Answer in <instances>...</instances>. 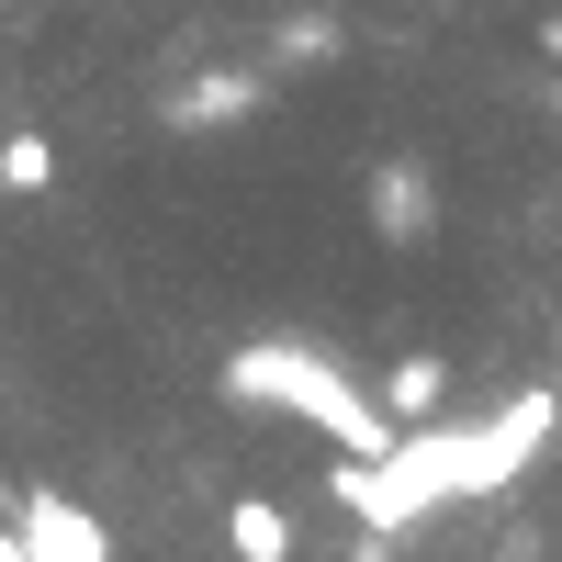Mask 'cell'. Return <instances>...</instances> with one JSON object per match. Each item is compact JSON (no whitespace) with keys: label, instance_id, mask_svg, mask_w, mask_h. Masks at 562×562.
<instances>
[{"label":"cell","instance_id":"obj_1","mask_svg":"<svg viewBox=\"0 0 562 562\" xmlns=\"http://www.w3.org/2000/svg\"><path fill=\"white\" fill-rule=\"evenodd\" d=\"M225 394H237V405H281V416H304V428H326V439L360 450V461H383V450H394L383 405H371L338 360H315V349H237V360H225Z\"/></svg>","mask_w":562,"mask_h":562},{"label":"cell","instance_id":"obj_2","mask_svg":"<svg viewBox=\"0 0 562 562\" xmlns=\"http://www.w3.org/2000/svg\"><path fill=\"white\" fill-rule=\"evenodd\" d=\"M326 495H338L371 540H405L428 506L461 495V428H416V439H394L383 461H326Z\"/></svg>","mask_w":562,"mask_h":562},{"label":"cell","instance_id":"obj_3","mask_svg":"<svg viewBox=\"0 0 562 562\" xmlns=\"http://www.w3.org/2000/svg\"><path fill=\"white\" fill-rule=\"evenodd\" d=\"M529 450H551V394H518L495 428H461V495H495L529 473Z\"/></svg>","mask_w":562,"mask_h":562},{"label":"cell","instance_id":"obj_4","mask_svg":"<svg viewBox=\"0 0 562 562\" xmlns=\"http://www.w3.org/2000/svg\"><path fill=\"white\" fill-rule=\"evenodd\" d=\"M12 529H23V562H113V529L90 518L79 495H57V484H34L12 506Z\"/></svg>","mask_w":562,"mask_h":562},{"label":"cell","instance_id":"obj_5","mask_svg":"<svg viewBox=\"0 0 562 562\" xmlns=\"http://www.w3.org/2000/svg\"><path fill=\"white\" fill-rule=\"evenodd\" d=\"M371 225H383V248H428L439 237V180L428 169H383L371 180Z\"/></svg>","mask_w":562,"mask_h":562},{"label":"cell","instance_id":"obj_6","mask_svg":"<svg viewBox=\"0 0 562 562\" xmlns=\"http://www.w3.org/2000/svg\"><path fill=\"white\" fill-rule=\"evenodd\" d=\"M371 405H383V428L439 416V405H450V360H439V349H394V371H383V394H371Z\"/></svg>","mask_w":562,"mask_h":562},{"label":"cell","instance_id":"obj_7","mask_svg":"<svg viewBox=\"0 0 562 562\" xmlns=\"http://www.w3.org/2000/svg\"><path fill=\"white\" fill-rule=\"evenodd\" d=\"M225 562H293V506L281 495H237L225 506Z\"/></svg>","mask_w":562,"mask_h":562},{"label":"cell","instance_id":"obj_8","mask_svg":"<svg viewBox=\"0 0 562 562\" xmlns=\"http://www.w3.org/2000/svg\"><path fill=\"white\" fill-rule=\"evenodd\" d=\"M0 192L45 203V192H57V147H45V135H0Z\"/></svg>","mask_w":562,"mask_h":562},{"label":"cell","instance_id":"obj_9","mask_svg":"<svg viewBox=\"0 0 562 562\" xmlns=\"http://www.w3.org/2000/svg\"><path fill=\"white\" fill-rule=\"evenodd\" d=\"M0 562H23V529H12V518H0Z\"/></svg>","mask_w":562,"mask_h":562},{"label":"cell","instance_id":"obj_10","mask_svg":"<svg viewBox=\"0 0 562 562\" xmlns=\"http://www.w3.org/2000/svg\"><path fill=\"white\" fill-rule=\"evenodd\" d=\"M551 371H562V349H551Z\"/></svg>","mask_w":562,"mask_h":562}]
</instances>
